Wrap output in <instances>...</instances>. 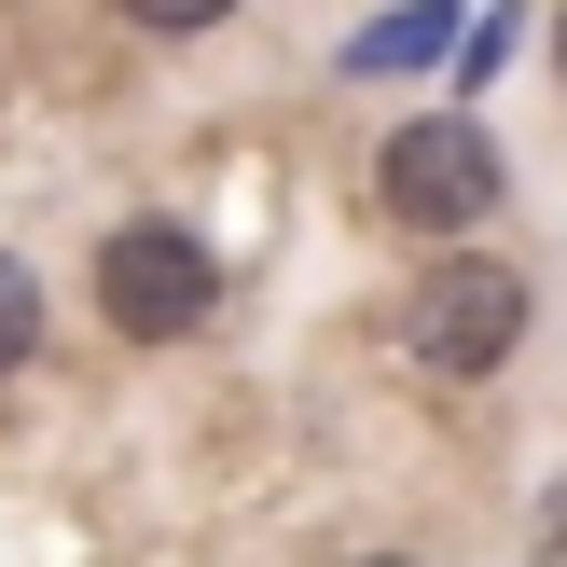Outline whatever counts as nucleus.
<instances>
[{
    "instance_id": "f257e3e1",
    "label": "nucleus",
    "mask_w": 567,
    "mask_h": 567,
    "mask_svg": "<svg viewBox=\"0 0 567 567\" xmlns=\"http://www.w3.org/2000/svg\"><path fill=\"white\" fill-rule=\"evenodd\" d=\"M513 347H526V277L513 264H430L402 291V360H415V374L471 388V374H498Z\"/></svg>"
},
{
    "instance_id": "f03ea898",
    "label": "nucleus",
    "mask_w": 567,
    "mask_h": 567,
    "mask_svg": "<svg viewBox=\"0 0 567 567\" xmlns=\"http://www.w3.org/2000/svg\"><path fill=\"white\" fill-rule=\"evenodd\" d=\"M374 208L402 221V236H471V221L498 208V138L471 125V111H430V125H402L374 153Z\"/></svg>"
},
{
    "instance_id": "7ed1b4c3",
    "label": "nucleus",
    "mask_w": 567,
    "mask_h": 567,
    "mask_svg": "<svg viewBox=\"0 0 567 567\" xmlns=\"http://www.w3.org/2000/svg\"><path fill=\"white\" fill-rule=\"evenodd\" d=\"M97 305H111V332L166 347V332H208L221 264H208V236H181V221H111L97 236Z\"/></svg>"
},
{
    "instance_id": "20e7f679",
    "label": "nucleus",
    "mask_w": 567,
    "mask_h": 567,
    "mask_svg": "<svg viewBox=\"0 0 567 567\" xmlns=\"http://www.w3.org/2000/svg\"><path fill=\"white\" fill-rule=\"evenodd\" d=\"M28 347H42V277H28L14 249H0V374H14Z\"/></svg>"
},
{
    "instance_id": "39448f33",
    "label": "nucleus",
    "mask_w": 567,
    "mask_h": 567,
    "mask_svg": "<svg viewBox=\"0 0 567 567\" xmlns=\"http://www.w3.org/2000/svg\"><path fill=\"white\" fill-rule=\"evenodd\" d=\"M430 42H443V14H374L347 42V70H402V55H430Z\"/></svg>"
},
{
    "instance_id": "423d86ee",
    "label": "nucleus",
    "mask_w": 567,
    "mask_h": 567,
    "mask_svg": "<svg viewBox=\"0 0 567 567\" xmlns=\"http://www.w3.org/2000/svg\"><path fill=\"white\" fill-rule=\"evenodd\" d=\"M526 567H567V485H554V513H540V554Z\"/></svg>"
},
{
    "instance_id": "0eeeda50",
    "label": "nucleus",
    "mask_w": 567,
    "mask_h": 567,
    "mask_svg": "<svg viewBox=\"0 0 567 567\" xmlns=\"http://www.w3.org/2000/svg\"><path fill=\"white\" fill-rule=\"evenodd\" d=\"M374 567H402V554H374Z\"/></svg>"
},
{
    "instance_id": "6e6552de",
    "label": "nucleus",
    "mask_w": 567,
    "mask_h": 567,
    "mask_svg": "<svg viewBox=\"0 0 567 567\" xmlns=\"http://www.w3.org/2000/svg\"><path fill=\"white\" fill-rule=\"evenodd\" d=\"M554 55H567V28H554Z\"/></svg>"
}]
</instances>
